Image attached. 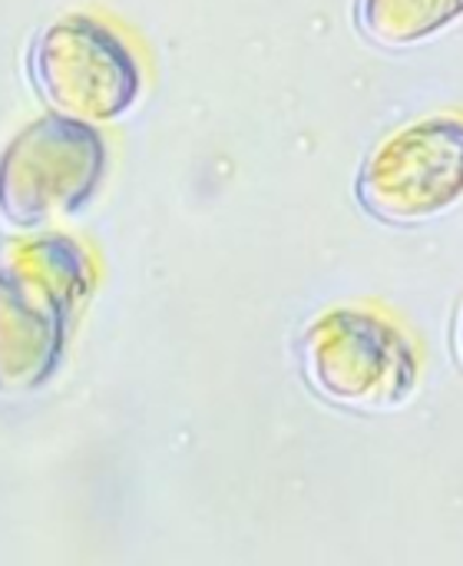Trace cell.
I'll list each match as a JSON object with an SVG mask.
<instances>
[{"mask_svg": "<svg viewBox=\"0 0 463 566\" xmlns=\"http://www.w3.org/2000/svg\"><path fill=\"white\" fill-rule=\"evenodd\" d=\"M40 93L73 119H116L139 96V63L106 23L66 17L53 23L30 53Z\"/></svg>", "mask_w": 463, "mask_h": 566, "instance_id": "cell-3", "label": "cell"}, {"mask_svg": "<svg viewBox=\"0 0 463 566\" xmlns=\"http://www.w3.org/2000/svg\"><path fill=\"white\" fill-rule=\"evenodd\" d=\"M103 163L99 133L73 116H46L3 153L0 212L17 226H43L66 216L90 199Z\"/></svg>", "mask_w": 463, "mask_h": 566, "instance_id": "cell-4", "label": "cell"}, {"mask_svg": "<svg viewBox=\"0 0 463 566\" xmlns=\"http://www.w3.org/2000/svg\"><path fill=\"white\" fill-rule=\"evenodd\" d=\"M463 20V0H358V27L381 46H418Z\"/></svg>", "mask_w": 463, "mask_h": 566, "instance_id": "cell-5", "label": "cell"}, {"mask_svg": "<svg viewBox=\"0 0 463 566\" xmlns=\"http://www.w3.org/2000/svg\"><path fill=\"white\" fill-rule=\"evenodd\" d=\"M361 206L391 222H431L463 202V116L438 113L391 133L358 172Z\"/></svg>", "mask_w": 463, "mask_h": 566, "instance_id": "cell-2", "label": "cell"}, {"mask_svg": "<svg viewBox=\"0 0 463 566\" xmlns=\"http://www.w3.org/2000/svg\"><path fill=\"white\" fill-rule=\"evenodd\" d=\"M457 338H461V358H463V312H461V332H457Z\"/></svg>", "mask_w": 463, "mask_h": 566, "instance_id": "cell-6", "label": "cell"}, {"mask_svg": "<svg viewBox=\"0 0 463 566\" xmlns=\"http://www.w3.org/2000/svg\"><path fill=\"white\" fill-rule=\"evenodd\" d=\"M308 385L351 411H394L418 388V348L404 328L375 308H332L302 342Z\"/></svg>", "mask_w": 463, "mask_h": 566, "instance_id": "cell-1", "label": "cell"}]
</instances>
